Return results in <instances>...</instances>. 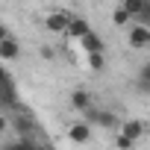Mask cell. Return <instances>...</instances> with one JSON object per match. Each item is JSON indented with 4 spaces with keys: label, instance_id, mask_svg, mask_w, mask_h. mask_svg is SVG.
I'll list each match as a JSON object with an SVG mask.
<instances>
[{
    "label": "cell",
    "instance_id": "6da1fadb",
    "mask_svg": "<svg viewBox=\"0 0 150 150\" xmlns=\"http://www.w3.org/2000/svg\"><path fill=\"white\" fill-rule=\"evenodd\" d=\"M71 21H74V15H71L68 9H53V12H47V18H44V27H47L50 33H68Z\"/></svg>",
    "mask_w": 150,
    "mask_h": 150
},
{
    "label": "cell",
    "instance_id": "7a4b0ae2",
    "mask_svg": "<svg viewBox=\"0 0 150 150\" xmlns=\"http://www.w3.org/2000/svg\"><path fill=\"white\" fill-rule=\"evenodd\" d=\"M127 44L132 50H147L150 47V27L147 24H132L127 33Z\"/></svg>",
    "mask_w": 150,
    "mask_h": 150
},
{
    "label": "cell",
    "instance_id": "3957f363",
    "mask_svg": "<svg viewBox=\"0 0 150 150\" xmlns=\"http://www.w3.org/2000/svg\"><path fill=\"white\" fill-rule=\"evenodd\" d=\"M68 138H71L74 144L91 141V121H77V124H71V127H68Z\"/></svg>",
    "mask_w": 150,
    "mask_h": 150
},
{
    "label": "cell",
    "instance_id": "277c9868",
    "mask_svg": "<svg viewBox=\"0 0 150 150\" xmlns=\"http://www.w3.org/2000/svg\"><path fill=\"white\" fill-rule=\"evenodd\" d=\"M18 56H21L18 38H15V35H6L3 41H0V59H3V62H15Z\"/></svg>",
    "mask_w": 150,
    "mask_h": 150
},
{
    "label": "cell",
    "instance_id": "5b68a950",
    "mask_svg": "<svg viewBox=\"0 0 150 150\" xmlns=\"http://www.w3.org/2000/svg\"><path fill=\"white\" fill-rule=\"evenodd\" d=\"M144 129H147V124L144 121H124L121 127H118V132H124L127 138H132V141H138L141 135H144Z\"/></svg>",
    "mask_w": 150,
    "mask_h": 150
},
{
    "label": "cell",
    "instance_id": "8992f818",
    "mask_svg": "<svg viewBox=\"0 0 150 150\" xmlns=\"http://www.w3.org/2000/svg\"><path fill=\"white\" fill-rule=\"evenodd\" d=\"M71 106L77 109V112H83V115H86V112L91 109V94H88L86 88H77V91L71 94Z\"/></svg>",
    "mask_w": 150,
    "mask_h": 150
},
{
    "label": "cell",
    "instance_id": "52a82bcc",
    "mask_svg": "<svg viewBox=\"0 0 150 150\" xmlns=\"http://www.w3.org/2000/svg\"><path fill=\"white\" fill-rule=\"evenodd\" d=\"M86 33H91V27H88V21H86V18H74L65 35H71V38H77V41H80V38L86 35Z\"/></svg>",
    "mask_w": 150,
    "mask_h": 150
},
{
    "label": "cell",
    "instance_id": "ba28073f",
    "mask_svg": "<svg viewBox=\"0 0 150 150\" xmlns=\"http://www.w3.org/2000/svg\"><path fill=\"white\" fill-rule=\"evenodd\" d=\"M80 44H83V53H97V50H103V41H100L94 33H86V35L80 38Z\"/></svg>",
    "mask_w": 150,
    "mask_h": 150
},
{
    "label": "cell",
    "instance_id": "9c48e42d",
    "mask_svg": "<svg viewBox=\"0 0 150 150\" xmlns=\"http://www.w3.org/2000/svg\"><path fill=\"white\" fill-rule=\"evenodd\" d=\"M112 21H115V27H127V24H132V15H129L124 6H118L115 15H112Z\"/></svg>",
    "mask_w": 150,
    "mask_h": 150
},
{
    "label": "cell",
    "instance_id": "30bf717a",
    "mask_svg": "<svg viewBox=\"0 0 150 150\" xmlns=\"http://www.w3.org/2000/svg\"><path fill=\"white\" fill-rule=\"evenodd\" d=\"M86 59H88V68H91V71H103V65H106L103 50H97V53H86Z\"/></svg>",
    "mask_w": 150,
    "mask_h": 150
},
{
    "label": "cell",
    "instance_id": "8fae6325",
    "mask_svg": "<svg viewBox=\"0 0 150 150\" xmlns=\"http://www.w3.org/2000/svg\"><path fill=\"white\" fill-rule=\"evenodd\" d=\"M121 6H124V9H127V12L132 15V21H135V18L141 15V9H144V0H124Z\"/></svg>",
    "mask_w": 150,
    "mask_h": 150
},
{
    "label": "cell",
    "instance_id": "7c38bea8",
    "mask_svg": "<svg viewBox=\"0 0 150 150\" xmlns=\"http://www.w3.org/2000/svg\"><path fill=\"white\" fill-rule=\"evenodd\" d=\"M135 21H138V24H147V27H150V0H144V9H141V15H138Z\"/></svg>",
    "mask_w": 150,
    "mask_h": 150
},
{
    "label": "cell",
    "instance_id": "4fadbf2b",
    "mask_svg": "<svg viewBox=\"0 0 150 150\" xmlns=\"http://www.w3.org/2000/svg\"><path fill=\"white\" fill-rule=\"evenodd\" d=\"M115 144H118V147H132L135 141H132V138H127L124 132H118V138H115Z\"/></svg>",
    "mask_w": 150,
    "mask_h": 150
},
{
    "label": "cell",
    "instance_id": "5bb4252c",
    "mask_svg": "<svg viewBox=\"0 0 150 150\" xmlns=\"http://www.w3.org/2000/svg\"><path fill=\"white\" fill-rule=\"evenodd\" d=\"M138 80H141V83H150V62H147V65L138 71Z\"/></svg>",
    "mask_w": 150,
    "mask_h": 150
},
{
    "label": "cell",
    "instance_id": "9a60e30c",
    "mask_svg": "<svg viewBox=\"0 0 150 150\" xmlns=\"http://www.w3.org/2000/svg\"><path fill=\"white\" fill-rule=\"evenodd\" d=\"M9 127H12V121H9V118H3V115H0V132H6Z\"/></svg>",
    "mask_w": 150,
    "mask_h": 150
},
{
    "label": "cell",
    "instance_id": "2e32d148",
    "mask_svg": "<svg viewBox=\"0 0 150 150\" xmlns=\"http://www.w3.org/2000/svg\"><path fill=\"white\" fill-rule=\"evenodd\" d=\"M6 35H9V30H6V27H3V24H0V41H3V38H6Z\"/></svg>",
    "mask_w": 150,
    "mask_h": 150
}]
</instances>
